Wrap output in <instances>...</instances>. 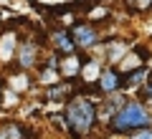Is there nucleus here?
Segmentation results:
<instances>
[{
  "mask_svg": "<svg viewBox=\"0 0 152 139\" xmlns=\"http://www.w3.org/2000/svg\"><path fill=\"white\" fill-rule=\"evenodd\" d=\"M150 124H152V114L145 109V104L127 101L112 116V132H140V129H150Z\"/></svg>",
  "mask_w": 152,
  "mask_h": 139,
  "instance_id": "obj_1",
  "label": "nucleus"
},
{
  "mask_svg": "<svg viewBox=\"0 0 152 139\" xmlns=\"http://www.w3.org/2000/svg\"><path fill=\"white\" fill-rule=\"evenodd\" d=\"M94 122H96V109H94V104L89 99L76 96L74 101H69V106H66V124H69V132L74 137L89 134Z\"/></svg>",
  "mask_w": 152,
  "mask_h": 139,
  "instance_id": "obj_2",
  "label": "nucleus"
},
{
  "mask_svg": "<svg viewBox=\"0 0 152 139\" xmlns=\"http://www.w3.org/2000/svg\"><path fill=\"white\" fill-rule=\"evenodd\" d=\"M71 41L76 43V48H91L94 43L99 41V33L94 31L91 25L81 23V25H74V28H71Z\"/></svg>",
  "mask_w": 152,
  "mask_h": 139,
  "instance_id": "obj_3",
  "label": "nucleus"
},
{
  "mask_svg": "<svg viewBox=\"0 0 152 139\" xmlns=\"http://www.w3.org/2000/svg\"><path fill=\"white\" fill-rule=\"evenodd\" d=\"M15 58H18V66H20V68H31V66L36 63V58H38V46H36L33 41H23V43H18Z\"/></svg>",
  "mask_w": 152,
  "mask_h": 139,
  "instance_id": "obj_4",
  "label": "nucleus"
},
{
  "mask_svg": "<svg viewBox=\"0 0 152 139\" xmlns=\"http://www.w3.org/2000/svg\"><path fill=\"white\" fill-rule=\"evenodd\" d=\"M96 86L104 91V94H114V91H117V89L122 86V79H119V74H117V71L107 68V71H102V74H99Z\"/></svg>",
  "mask_w": 152,
  "mask_h": 139,
  "instance_id": "obj_5",
  "label": "nucleus"
},
{
  "mask_svg": "<svg viewBox=\"0 0 152 139\" xmlns=\"http://www.w3.org/2000/svg\"><path fill=\"white\" fill-rule=\"evenodd\" d=\"M81 61L79 58H74V56H66V58H61L58 61V74L64 76V79H74L76 74H81Z\"/></svg>",
  "mask_w": 152,
  "mask_h": 139,
  "instance_id": "obj_6",
  "label": "nucleus"
},
{
  "mask_svg": "<svg viewBox=\"0 0 152 139\" xmlns=\"http://www.w3.org/2000/svg\"><path fill=\"white\" fill-rule=\"evenodd\" d=\"M53 43H56V48H61L66 56H71V51L76 48V43L71 41V33H66V31H53Z\"/></svg>",
  "mask_w": 152,
  "mask_h": 139,
  "instance_id": "obj_7",
  "label": "nucleus"
},
{
  "mask_svg": "<svg viewBox=\"0 0 152 139\" xmlns=\"http://www.w3.org/2000/svg\"><path fill=\"white\" fill-rule=\"evenodd\" d=\"M71 91H74V86L66 81V84H61V86H51V89L46 91V96H48V101H66V96H69Z\"/></svg>",
  "mask_w": 152,
  "mask_h": 139,
  "instance_id": "obj_8",
  "label": "nucleus"
},
{
  "mask_svg": "<svg viewBox=\"0 0 152 139\" xmlns=\"http://www.w3.org/2000/svg\"><path fill=\"white\" fill-rule=\"evenodd\" d=\"M0 139H23V127H18V124L8 122L0 127Z\"/></svg>",
  "mask_w": 152,
  "mask_h": 139,
  "instance_id": "obj_9",
  "label": "nucleus"
},
{
  "mask_svg": "<svg viewBox=\"0 0 152 139\" xmlns=\"http://www.w3.org/2000/svg\"><path fill=\"white\" fill-rule=\"evenodd\" d=\"M145 81H147V68H140V71H129V79H122V86L132 89V86H140Z\"/></svg>",
  "mask_w": 152,
  "mask_h": 139,
  "instance_id": "obj_10",
  "label": "nucleus"
},
{
  "mask_svg": "<svg viewBox=\"0 0 152 139\" xmlns=\"http://www.w3.org/2000/svg\"><path fill=\"white\" fill-rule=\"evenodd\" d=\"M13 46H18L15 36H5V41L0 43V56H3V61H8V58H10V51H13Z\"/></svg>",
  "mask_w": 152,
  "mask_h": 139,
  "instance_id": "obj_11",
  "label": "nucleus"
},
{
  "mask_svg": "<svg viewBox=\"0 0 152 139\" xmlns=\"http://www.w3.org/2000/svg\"><path fill=\"white\" fill-rule=\"evenodd\" d=\"M122 56H124V46H119V43H112V51H109V61H122Z\"/></svg>",
  "mask_w": 152,
  "mask_h": 139,
  "instance_id": "obj_12",
  "label": "nucleus"
},
{
  "mask_svg": "<svg viewBox=\"0 0 152 139\" xmlns=\"http://www.w3.org/2000/svg\"><path fill=\"white\" fill-rule=\"evenodd\" d=\"M127 3H129L132 10H147L152 5V0H127Z\"/></svg>",
  "mask_w": 152,
  "mask_h": 139,
  "instance_id": "obj_13",
  "label": "nucleus"
},
{
  "mask_svg": "<svg viewBox=\"0 0 152 139\" xmlns=\"http://www.w3.org/2000/svg\"><path fill=\"white\" fill-rule=\"evenodd\" d=\"M129 139H152V129H140V132H134Z\"/></svg>",
  "mask_w": 152,
  "mask_h": 139,
  "instance_id": "obj_14",
  "label": "nucleus"
},
{
  "mask_svg": "<svg viewBox=\"0 0 152 139\" xmlns=\"http://www.w3.org/2000/svg\"><path fill=\"white\" fill-rule=\"evenodd\" d=\"M145 94H147V96H152V79L145 81Z\"/></svg>",
  "mask_w": 152,
  "mask_h": 139,
  "instance_id": "obj_15",
  "label": "nucleus"
}]
</instances>
